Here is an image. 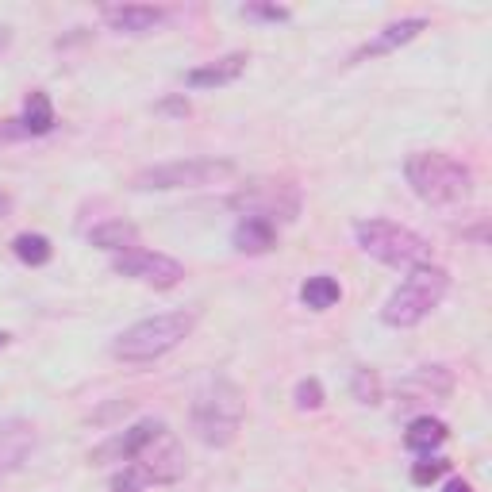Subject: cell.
I'll list each match as a JSON object with an SVG mask.
<instances>
[{
  "label": "cell",
  "instance_id": "7",
  "mask_svg": "<svg viewBox=\"0 0 492 492\" xmlns=\"http://www.w3.org/2000/svg\"><path fill=\"white\" fill-rule=\"evenodd\" d=\"M227 208L239 215H254V220H281L293 224L300 215V189L288 185V181H250L239 193L227 196Z\"/></svg>",
  "mask_w": 492,
  "mask_h": 492
},
{
  "label": "cell",
  "instance_id": "17",
  "mask_svg": "<svg viewBox=\"0 0 492 492\" xmlns=\"http://www.w3.org/2000/svg\"><path fill=\"white\" fill-rule=\"evenodd\" d=\"M446 434H450V431H446L443 419L419 415V419H412L408 431H404V446L415 450V454H431V450H439V446L446 443Z\"/></svg>",
  "mask_w": 492,
  "mask_h": 492
},
{
  "label": "cell",
  "instance_id": "16",
  "mask_svg": "<svg viewBox=\"0 0 492 492\" xmlns=\"http://www.w3.org/2000/svg\"><path fill=\"white\" fill-rule=\"evenodd\" d=\"M231 243L239 254H266V250H273V243H277V227L266 224V220H254V215H243L231 231Z\"/></svg>",
  "mask_w": 492,
  "mask_h": 492
},
{
  "label": "cell",
  "instance_id": "4",
  "mask_svg": "<svg viewBox=\"0 0 492 492\" xmlns=\"http://www.w3.org/2000/svg\"><path fill=\"white\" fill-rule=\"evenodd\" d=\"M446 288H450V273L443 266H415V269H408L404 285H400L396 293L385 300L381 319H385L389 327H415V323H424L434 308L443 304Z\"/></svg>",
  "mask_w": 492,
  "mask_h": 492
},
{
  "label": "cell",
  "instance_id": "19",
  "mask_svg": "<svg viewBox=\"0 0 492 492\" xmlns=\"http://www.w3.org/2000/svg\"><path fill=\"white\" fill-rule=\"evenodd\" d=\"M300 300L312 308V312H327V308H335L342 300V288L335 277H327V273H316V277H308L300 285Z\"/></svg>",
  "mask_w": 492,
  "mask_h": 492
},
{
  "label": "cell",
  "instance_id": "1",
  "mask_svg": "<svg viewBox=\"0 0 492 492\" xmlns=\"http://www.w3.org/2000/svg\"><path fill=\"white\" fill-rule=\"evenodd\" d=\"M404 177L419 200H427L434 208H454L466 204L473 196V170L466 162L443 151H415L404 162Z\"/></svg>",
  "mask_w": 492,
  "mask_h": 492
},
{
  "label": "cell",
  "instance_id": "2",
  "mask_svg": "<svg viewBox=\"0 0 492 492\" xmlns=\"http://www.w3.org/2000/svg\"><path fill=\"white\" fill-rule=\"evenodd\" d=\"M243 389L227 377H212L193 396V431L208 446H231L243 427Z\"/></svg>",
  "mask_w": 492,
  "mask_h": 492
},
{
  "label": "cell",
  "instance_id": "22",
  "mask_svg": "<svg viewBox=\"0 0 492 492\" xmlns=\"http://www.w3.org/2000/svg\"><path fill=\"white\" fill-rule=\"evenodd\" d=\"M351 393H354L358 404H366V408L381 404V377H377L373 370H354V377H351Z\"/></svg>",
  "mask_w": 492,
  "mask_h": 492
},
{
  "label": "cell",
  "instance_id": "11",
  "mask_svg": "<svg viewBox=\"0 0 492 492\" xmlns=\"http://www.w3.org/2000/svg\"><path fill=\"white\" fill-rule=\"evenodd\" d=\"M100 16L120 35H151L170 24V12L154 8V5H108V8H100Z\"/></svg>",
  "mask_w": 492,
  "mask_h": 492
},
{
  "label": "cell",
  "instance_id": "28",
  "mask_svg": "<svg viewBox=\"0 0 492 492\" xmlns=\"http://www.w3.org/2000/svg\"><path fill=\"white\" fill-rule=\"evenodd\" d=\"M12 212V196L5 193V189H0V215H8Z\"/></svg>",
  "mask_w": 492,
  "mask_h": 492
},
{
  "label": "cell",
  "instance_id": "26",
  "mask_svg": "<svg viewBox=\"0 0 492 492\" xmlns=\"http://www.w3.org/2000/svg\"><path fill=\"white\" fill-rule=\"evenodd\" d=\"M20 139H27L20 120H0V142H20Z\"/></svg>",
  "mask_w": 492,
  "mask_h": 492
},
{
  "label": "cell",
  "instance_id": "20",
  "mask_svg": "<svg viewBox=\"0 0 492 492\" xmlns=\"http://www.w3.org/2000/svg\"><path fill=\"white\" fill-rule=\"evenodd\" d=\"M20 123H24L27 135H47V131H54V104H50V97H47V93H31L27 104H24Z\"/></svg>",
  "mask_w": 492,
  "mask_h": 492
},
{
  "label": "cell",
  "instance_id": "18",
  "mask_svg": "<svg viewBox=\"0 0 492 492\" xmlns=\"http://www.w3.org/2000/svg\"><path fill=\"white\" fill-rule=\"evenodd\" d=\"M89 243L100 246V250H135L139 246V227L135 224H123V220H108L100 227H93V235H89Z\"/></svg>",
  "mask_w": 492,
  "mask_h": 492
},
{
  "label": "cell",
  "instance_id": "24",
  "mask_svg": "<svg viewBox=\"0 0 492 492\" xmlns=\"http://www.w3.org/2000/svg\"><path fill=\"white\" fill-rule=\"evenodd\" d=\"M446 469H450L446 458H431V454H427L424 462H415V466H412V481H415V485H431V481H439Z\"/></svg>",
  "mask_w": 492,
  "mask_h": 492
},
{
  "label": "cell",
  "instance_id": "23",
  "mask_svg": "<svg viewBox=\"0 0 492 492\" xmlns=\"http://www.w3.org/2000/svg\"><path fill=\"white\" fill-rule=\"evenodd\" d=\"M293 400H297L300 412H316V408H323V385L316 377H304L297 385V393H293Z\"/></svg>",
  "mask_w": 492,
  "mask_h": 492
},
{
  "label": "cell",
  "instance_id": "3",
  "mask_svg": "<svg viewBox=\"0 0 492 492\" xmlns=\"http://www.w3.org/2000/svg\"><path fill=\"white\" fill-rule=\"evenodd\" d=\"M196 327V312H162L151 319L131 323L123 335H116L112 342V358L131 361V366H142V361H158L162 354H170L173 346H181Z\"/></svg>",
  "mask_w": 492,
  "mask_h": 492
},
{
  "label": "cell",
  "instance_id": "10",
  "mask_svg": "<svg viewBox=\"0 0 492 492\" xmlns=\"http://www.w3.org/2000/svg\"><path fill=\"white\" fill-rule=\"evenodd\" d=\"M162 431H166V424L162 419H142V424L127 427L120 434H112L108 443H100L93 454H89V462L93 466H108V462H135L142 450H147L151 443L162 439Z\"/></svg>",
  "mask_w": 492,
  "mask_h": 492
},
{
  "label": "cell",
  "instance_id": "14",
  "mask_svg": "<svg viewBox=\"0 0 492 492\" xmlns=\"http://www.w3.org/2000/svg\"><path fill=\"white\" fill-rule=\"evenodd\" d=\"M246 54H227V58L220 62H208V66H196L185 74V85L189 89H220V85H231V81H239V74L246 69Z\"/></svg>",
  "mask_w": 492,
  "mask_h": 492
},
{
  "label": "cell",
  "instance_id": "6",
  "mask_svg": "<svg viewBox=\"0 0 492 492\" xmlns=\"http://www.w3.org/2000/svg\"><path fill=\"white\" fill-rule=\"evenodd\" d=\"M235 177V162L227 158H181V162H162V166H147L131 177L135 193H166V189H204L220 185V181Z\"/></svg>",
  "mask_w": 492,
  "mask_h": 492
},
{
  "label": "cell",
  "instance_id": "9",
  "mask_svg": "<svg viewBox=\"0 0 492 492\" xmlns=\"http://www.w3.org/2000/svg\"><path fill=\"white\" fill-rule=\"evenodd\" d=\"M112 269L120 273V277H135L142 285H154V288H173L181 277H185V266H181L177 258H170V254H158V250H123L112 258Z\"/></svg>",
  "mask_w": 492,
  "mask_h": 492
},
{
  "label": "cell",
  "instance_id": "13",
  "mask_svg": "<svg viewBox=\"0 0 492 492\" xmlns=\"http://www.w3.org/2000/svg\"><path fill=\"white\" fill-rule=\"evenodd\" d=\"M450 393H454V377L443 366H424V370H415L408 381H400V385H396L400 404H415V400H439V396H450Z\"/></svg>",
  "mask_w": 492,
  "mask_h": 492
},
{
  "label": "cell",
  "instance_id": "8",
  "mask_svg": "<svg viewBox=\"0 0 492 492\" xmlns=\"http://www.w3.org/2000/svg\"><path fill=\"white\" fill-rule=\"evenodd\" d=\"M177 477H185V454L177 443H151L147 450L131 462V469L123 477L112 481L116 492H131V485H170Z\"/></svg>",
  "mask_w": 492,
  "mask_h": 492
},
{
  "label": "cell",
  "instance_id": "21",
  "mask_svg": "<svg viewBox=\"0 0 492 492\" xmlns=\"http://www.w3.org/2000/svg\"><path fill=\"white\" fill-rule=\"evenodd\" d=\"M12 250H16V258H20L24 266H47L54 258V246L47 235H35V231H24V235H16L12 239Z\"/></svg>",
  "mask_w": 492,
  "mask_h": 492
},
{
  "label": "cell",
  "instance_id": "29",
  "mask_svg": "<svg viewBox=\"0 0 492 492\" xmlns=\"http://www.w3.org/2000/svg\"><path fill=\"white\" fill-rule=\"evenodd\" d=\"M8 342H12V335H8V331H0V351H5Z\"/></svg>",
  "mask_w": 492,
  "mask_h": 492
},
{
  "label": "cell",
  "instance_id": "27",
  "mask_svg": "<svg viewBox=\"0 0 492 492\" xmlns=\"http://www.w3.org/2000/svg\"><path fill=\"white\" fill-rule=\"evenodd\" d=\"M443 492H473V485H466V481H450Z\"/></svg>",
  "mask_w": 492,
  "mask_h": 492
},
{
  "label": "cell",
  "instance_id": "12",
  "mask_svg": "<svg viewBox=\"0 0 492 492\" xmlns=\"http://www.w3.org/2000/svg\"><path fill=\"white\" fill-rule=\"evenodd\" d=\"M35 443H39L35 424H27V419H5L0 424V473L20 469L31 458Z\"/></svg>",
  "mask_w": 492,
  "mask_h": 492
},
{
  "label": "cell",
  "instance_id": "25",
  "mask_svg": "<svg viewBox=\"0 0 492 492\" xmlns=\"http://www.w3.org/2000/svg\"><path fill=\"white\" fill-rule=\"evenodd\" d=\"M239 12L246 16V20H269V24H285L288 16H293V12L281 8V5H243Z\"/></svg>",
  "mask_w": 492,
  "mask_h": 492
},
{
  "label": "cell",
  "instance_id": "15",
  "mask_svg": "<svg viewBox=\"0 0 492 492\" xmlns=\"http://www.w3.org/2000/svg\"><path fill=\"white\" fill-rule=\"evenodd\" d=\"M424 27H427L424 16H408V20H396V24H389L385 31H381L373 43L358 47L354 62H361V58H377V54H389V50H396V47H404V43H412V39H415V35L424 31Z\"/></svg>",
  "mask_w": 492,
  "mask_h": 492
},
{
  "label": "cell",
  "instance_id": "5",
  "mask_svg": "<svg viewBox=\"0 0 492 492\" xmlns=\"http://www.w3.org/2000/svg\"><path fill=\"white\" fill-rule=\"evenodd\" d=\"M354 239L381 266H393V269L431 266V246L424 235H415L412 227H400L393 220H358Z\"/></svg>",
  "mask_w": 492,
  "mask_h": 492
}]
</instances>
